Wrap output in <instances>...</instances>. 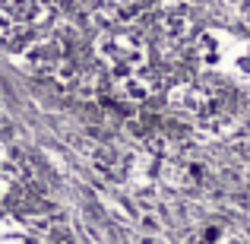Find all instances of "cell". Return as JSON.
<instances>
[{
	"label": "cell",
	"mask_w": 250,
	"mask_h": 244,
	"mask_svg": "<svg viewBox=\"0 0 250 244\" xmlns=\"http://www.w3.org/2000/svg\"><path fill=\"white\" fill-rule=\"evenodd\" d=\"M196 54L203 67L231 76L238 86H250V44L244 38H231L225 32H203Z\"/></svg>",
	"instance_id": "1"
},
{
	"label": "cell",
	"mask_w": 250,
	"mask_h": 244,
	"mask_svg": "<svg viewBox=\"0 0 250 244\" xmlns=\"http://www.w3.org/2000/svg\"><path fill=\"white\" fill-rule=\"evenodd\" d=\"M0 244H29V241H25V232H19L13 222H6V225H0Z\"/></svg>",
	"instance_id": "9"
},
{
	"label": "cell",
	"mask_w": 250,
	"mask_h": 244,
	"mask_svg": "<svg viewBox=\"0 0 250 244\" xmlns=\"http://www.w3.org/2000/svg\"><path fill=\"white\" fill-rule=\"evenodd\" d=\"M16 29H19V25L13 22V19H10V13H6L3 6H0V38H3V42H10V38L16 35Z\"/></svg>",
	"instance_id": "10"
},
{
	"label": "cell",
	"mask_w": 250,
	"mask_h": 244,
	"mask_svg": "<svg viewBox=\"0 0 250 244\" xmlns=\"http://www.w3.org/2000/svg\"><path fill=\"white\" fill-rule=\"evenodd\" d=\"M3 6L6 13H10V19L16 25H35V22H42L44 16H48V0H3Z\"/></svg>",
	"instance_id": "8"
},
{
	"label": "cell",
	"mask_w": 250,
	"mask_h": 244,
	"mask_svg": "<svg viewBox=\"0 0 250 244\" xmlns=\"http://www.w3.org/2000/svg\"><path fill=\"white\" fill-rule=\"evenodd\" d=\"M162 177L177 190H200L209 184V165L200 159H168L162 168Z\"/></svg>",
	"instance_id": "5"
},
{
	"label": "cell",
	"mask_w": 250,
	"mask_h": 244,
	"mask_svg": "<svg viewBox=\"0 0 250 244\" xmlns=\"http://www.w3.org/2000/svg\"><path fill=\"white\" fill-rule=\"evenodd\" d=\"M155 25L162 29V35L181 42V38L190 35V29H193V10H190L187 0H162Z\"/></svg>",
	"instance_id": "6"
},
{
	"label": "cell",
	"mask_w": 250,
	"mask_h": 244,
	"mask_svg": "<svg viewBox=\"0 0 250 244\" xmlns=\"http://www.w3.org/2000/svg\"><path fill=\"white\" fill-rule=\"evenodd\" d=\"M111 3H114V6H121V10H130V6H133L136 0H111Z\"/></svg>",
	"instance_id": "12"
},
{
	"label": "cell",
	"mask_w": 250,
	"mask_h": 244,
	"mask_svg": "<svg viewBox=\"0 0 250 244\" xmlns=\"http://www.w3.org/2000/svg\"><path fill=\"white\" fill-rule=\"evenodd\" d=\"M168 105L184 117H212L222 111V102L209 89H200L193 83H177L168 95Z\"/></svg>",
	"instance_id": "3"
},
{
	"label": "cell",
	"mask_w": 250,
	"mask_h": 244,
	"mask_svg": "<svg viewBox=\"0 0 250 244\" xmlns=\"http://www.w3.org/2000/svg\"><path fill=\"white\" fill-rule=\"evenodd\" d=\"M67 61L63 57V44L61 38L44 35V38H32L22 48V67L32 70L35 76H57L61 64Z\"/></svg>",
	"instance_id": "4"
},
{
	"label": "cell",
	"mask_w": 250,
	"mask_h": 244,
	"mask_svg": "<svg viewBox=\"0 0 250 244\" xmlns=\"http://www.w3.org/2000/svg\"><path fill=\"white\" fill-rule=\"evenodd\" d=\"M136 244H165V238H162V235H140Z\"/></svg>",
	"instance_id": "11"
},
{
	"label": "cell",
	"mask_w": 250,
	"mask_h": 244,
	"mask_svg": "<svg viewBox=\"0 0 250 244\" xmlns=\"http://www.w3.org/2000/svg\"><path fill=\"white\" fill-rule=\"evenodd\" d=\"M3 197H6V181H0V203H3Z\"/></svg>",
	"instance_id": "13"
},
{
	"label": "cell",
	"mask_w": 250,
	"mask_h": 244,
	"mask_svg": "<svg viewBox=\"0 0 250 244\" xmlns=\"http://www.w3.org/2000/svg\"><path fill=\"white\" fill-rule=\"evenodd\" d=\"M95 57L121 76L143 73V67L149 64V44L140 32H130V29L102 32L95 38Z\"/></svg>",
	"instance_id": "2"
},
{
	"label": "cell",
	"mask_w": 250,
	"mask_h": 244,
	"mask_svg": "<svg viewBox=\"0 0 250 244\" xmlns=\"http://www.w3.org/2000/svg\"><path fill=\"white\" fill-rule=\"evenodd\" d=\"M114 89H117V95H124L127 102H146V98H152L155 89H159V76H149V73L117 76Z\"/></svg>",
	"instance_id": "7"
}]
</instances>
